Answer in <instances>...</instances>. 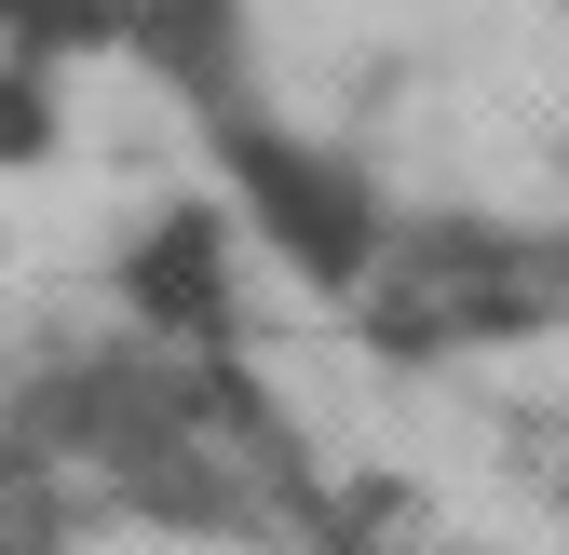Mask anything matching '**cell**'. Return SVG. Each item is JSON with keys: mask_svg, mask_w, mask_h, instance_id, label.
<instances>
[{"mask_svg": "<svg viewBox=\"0 0 569 555\" xmlns=\"http://www.w3.org/2000/svg\"><path fill=\"white\" fill-rule=\"evenodd\" d=\"M136 299H150V312H203V299H218V244H203V218H163V231H150Z\"/></svg>", "mask_w": 569, "mask_h": 555, "instance_id": "7a4b0ae2", "label": "cell"}, {"mask_svg": "<svg viewBox=\"0 0 569 555\" xmlns=\"http://www.w3.org/2000/svg\"><path fill=\"white\" fill-rule=\"evenodd\" d=\"M244 176H258V218L299 244V271H326V285H352V271H367V203H352L339 163L284 150V135H244Z\"/></svg>", "mask_w": 569, "mask_h": 555, "instance_id": "6da1fadb", "label": "cell"}, {"mask_svg": "<svg viewBox=\"0 0 569 555\" xmlns=\"http://www.w3.org/2000/svg\"><path fill=\"white\" fill-rule=\"evenodd\" d=\"M28 135H41V95H28V82H0V150H28Z\"/></svg>", "mask_w": 569, "mask_h": 555, "instance_id": "3957f363", "label": "cell"}, {"mask_svg": "<svg viewBox=\"0 0 569 555\" xmlns=\"http://www.w3.org/2000/svg\"><path fill=\"white\" fill-rule=\"evenodd\" d=\"M0 14H14V0H0Z\"/></svg>", "mask_w": 569, "mask_h": 555, "instance_id": "277c9868", "label": "cell"}]
</instances>
